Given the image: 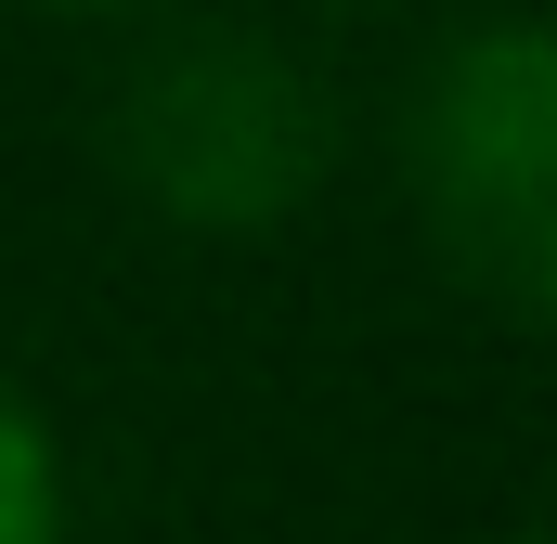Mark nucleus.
<instances>
[{
	"label": "nucleus",
	"instance_id": "3",
	"mask_svg": "<svg viewBox=\"0 0 557 544\" xmlns=\"http://www.w3.org/2000/svg\"><path fill=\"white\" fill-rule=\"evenodd\" d=\"M0 544H65V467H52V428L0 390Z\"/></svg>",
	"mask_w": 557,
	"mask_h": 544
},
{
	"label": "nucleus",
	"instance_id": "2",
	"mask_svg": "<svg viewBox=\"0 0 557 544\" xmlns=\"http://www.w3.org/2000/svg\"><path fill=\"white\" fill-rule=\"evenodd\" d=\"M337 156L324 78L260 26H195L117 91V169L182 234H273Z\"/></svg>",
	"mask_w": 557,
	"mask_h": 544
},
{
	"label": "nucleus",
	"instance_id": "5",
	"mask_svg": "<svg viewBox=\"0 0 557 544\" xmlns=\"http://www.w3.org/2000/svg\"><path fill=\"white\" fill-rule=\"evenodd\" d=\"M506 544H545V532H506Z\"/></svg>",
	"mask_w": 557,
	"mask_h": 544
},
{
	"label": "nucleus",
	"instance_id": "4",
	"mask_svg": "<svg viewBox=\"0 0 557 544\" xmlns=\"http://www.w3.org/2000/svg\"><path fill=\"white\" fill-rule=\"evenodd\" d=\"M52 13H117V0H52Z\"/></svg>",
	"mask_w": 557,
	"mask_h": 544
},
{
	"label": "nucleus",
	"instance_id": "1",
	"mask_svg": "<svg viewBox=\"0 0 557 544\" xmlns=\"http://www.w3.org/2000/svg\"><path fill=\"white\" fill-rule=\"evenodd\" d=\"M416 208L441 272L506 311L545 324L557 311V52L532 13H480L467 39H441V65L416 78Z\"/></svg>",
	"mask_w": 557,
	"mask_h": 544
}]
</instances>
